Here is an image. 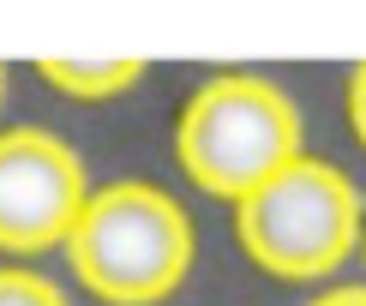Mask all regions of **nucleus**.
<instances>
[{
	"label": "nucleus",
	"instance_id": "f257e3e1",
	"mask_svg": "<svg viewBox=\"0 0 366 306\" xmlns=\"http://www.w3.org/2000/svg\"><path fill=\"white\" fill-rule=\"evenodd\" d=\"M300 157V109L264 72H217L174 120V162L198 192L240 204Z\"/></svg>",
	"mask_w": 366,
	"mask_h": 306
},
{
	"label": "nucleus",
	"instance_id": "f03ea898",
	"mask_svg": "<svg viewBox=\"0 0 366 306\" xmlns=\"http://www.w3.org/2000/svg\"><path fill=\"white\" fill-rule=\"evenodd\" d=\"M192 217L180 198L144 180H120L84 198L79 222L66 235V258L97 300L109 306H157L169 300L192 270Z\"/></svg>",
	"mask_w": 366,
	"mask_h": 306
},
{
	"label": "nucleus",
	"instance_id": "7ed1b4c3",
	"mask_svg": "<svg viewBox=\"0 0 366 306\" xmlns=\"http://www.w3.org/2000/svg\"><path fill=\"white\" fill-rule=\"evenodd\" d=\"M234 235L240 252L277 282H318L337 277L348 258L360 252L366 217L360 192L337 162L300 150L282 174L252 187L234 204Z\"/></svg>",
	"mask_w": 366,
	"mask_h": 306
},
{
	"label": "nucleus",
	"instance_id": "20e7f679",
	"mask_svg": "<svg viewBox=\"0 0 366 306\" xmlns=\"http://www.w3.org/2000/svg\"><path fill=\"white\" fill-rule=\"evenodd\" d=\"M84 162L42 127L0 132V252L66 247L84 210Z\"/></svg>",
	"mask_w": 366,
	"mask_h": 306
},
{
	"label": "nucleus",
	"instance_id": "39448f33",
	"mask_svg": "<svg viewBox=\"0 0 366 306\" xmlns=\"http://www.w3.org/2000/svg\"><path fill=\"white\" fill-rule=\"evenodd\" d=\"M36 72L49 79L60 97H79V102H102V97H120L144 79V60H36Z\"/></svg>",
	"mask_w": 366,
	"mask_h": 306
},
{
	"label": "nucleus",
	"instance_id": "423d86ee",
	"mask_svg": "<svg viewBox=\"0 0 366 306\" xmlns=\"http://www.w3.org/2000/svg\"><path fill=\"white\" fill-rule=\"evenodd\" d=\"M0 306H66V295L36 270H0Z\"/></svg>",
	"mask_w": 366,
	"mask_h": 306
},
{
	"label": "nucleus",
	"instance_id": "0eeeda50",
	"mask_svg": "<svg viewBox=\"0 0 366 306\" xmlns=\"http://www.w3.org/2000/svg\"><path fill=\"white\" fill-rule=\"evenodd\" d=\"M348 127H355V139L366 144V60L348 72Z\"/></svg>",
	"mask_w": 366,
	"mask_h": 306
},
{
	"label": "nucleus",
	"instance_id": "6e6552de",
	"mask_svg": "<svg viewBox=\"0 0 366 306\" xmlns=\"http://www.w3.org/2000/svg\"><path fill=\"white\" fill-rule=\"evenodd\" d=\"M312 306H366V282H337L325 295H312Z\"/></svg>",
	"mask_w": 366,
	"mask_h": 306
},
{
	"label": "nucleus",
	"instance_id": "1a4fd4ad",
	"mask_svg": "<svg viewBox=\"0 0 366 306\" xmlns=\"http://www.w3.org/2000/svg\"><path fill=\"white\" fill-rule=\"evenodd\" d=\"M0 90H6V66H0Z\"/></svg>",
	"mask_w": 366,
	"mask_h": 306
},
{
	"label": "nucleus",
	"instance_id": "9d476101",
	"mask_svg": "<svg viewBox=\"0 0 366 306\" xmlns=\"http://www.w3.org/2000/svg\"><path fill=\"white\" fill-rule=\"evenodd\" d=\"M360 240H366V235H360Z\"/></svg>",
	"mask_w": 366,
	"mask_h": 306
}]
</instances>
